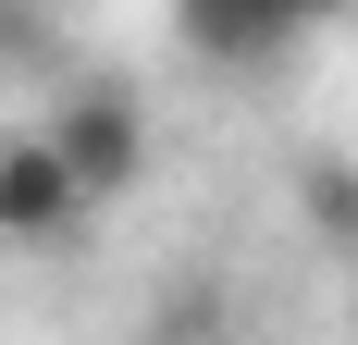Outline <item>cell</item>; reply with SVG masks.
I'll list each match as a JSON object with an SVG mask.
<instances>
[{
  "mask_svg": "<svg viewBox=\"0 0 358 345\" xmlns=\"http://www.w3.org/2000/svg\"><path fill=\"white\" fill-rule=\"evenodd\" d=\"M37 136H50V161L74 172L87 222H99L111 198H136V185H148V99H124V87H62Z\"/></svg>",
  "mask_w": 358,
  "mask_h": 345,
  "instance_id": "1",
  "label": "cell"
},
{
  "mask_svg": "<svg viewBox=\"0 0 358 345\" xmlns=\"http://www.w3.org/2000/svg\"><path fill=\"white\" fill-rule=\"evenodd\" d=\"M346 333H358V309H346Z\"/></svg>",
  "mask_w": 358,
  "mask_h": 345,
  "instance_id": "6",
  "label": "cell"
},
{
  "mask_svg": "<svg viewBox=\"0 0 358 345\" xmlns=\"http://www.w3.org/2000/svg\"><path fill=\"white\" fill-rule=\"evenodd\" d=\"M87 235V198H74V172L50 161V136H0V247H74Z\"/></svg>",
  "mask_w": 358,
  "mask_h": 345,
  "instance_id": "2",
  "label": "cell"
},
{
  "mask_svg": "<svg viewBox=\"0 0 358 345\" xmlns=\"http://www.w3.org/2000/svg\"><path fill=\"white\" fill-rule=\"evenodd\" d=\"M235 333H248V309H235V284H210V272L161 284V309L136 321V345H235Z\"/></svg>",
  "mask_w": 358,
  "mask_h": 345,
  "instance_id": "4",
  "label": "cell"
},
{
  "mask_svg": "<svg viewBox=\"0 0 358 345\" xmlns=\"http://www.w3.org/2000/svg\"><path fill=\"white\" fill-rule=\"evenodd\" d=\"M185 50L198 62H222V74H259V62H285L296 37H309V13H259V0H222V13H185Z\"/></svg>",
  "mask_w": 358,
  "mask_h": 345,
  "instance_id": "3",
  "label": "cell"
},
{
  "mask_svg": "<svg viewBox=\"0 0 358 345\" xmlns=\"http://www.w3.org/2000/svg\"><path fill=\"white\" fill-rule=\"evenodd\" d=\"M296 222L322 247H358V161L346 148H309V161H296Z\"/></svg>",
  "mask_w": 358,
  "mask_h": 345,
  "instance_id": "5",
  "label": "cell"
}]
</instances>
